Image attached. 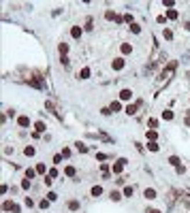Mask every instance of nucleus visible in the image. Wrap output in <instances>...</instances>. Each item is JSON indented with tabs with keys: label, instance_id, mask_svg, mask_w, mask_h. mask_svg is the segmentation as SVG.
<instances>
[{
	"label": "nucleus",
	"instance_id": "obj_1",
	"mask_svg": "<svg viewBox=\"0 0 190 213\" xmlns=\"http://www.w3.org/2000/svg\"><path fill=\"white\" fill-rule=\"evenodd\" d=\"M124 164H126V160H124V158H120V160H118L116 164H113V173H116V175H120V173L124 171Z\"/></svg>",
	"mask_w": 190,
	"mask_h": 213
},
{
	"label": "nucleus",
	"instance_id": "obj_2",
	"mask_svg": "<svg viewBox=\"0 0 190 213\" xmlns=\"http://www.w3.org/2000/svg\"><path fill=\"white\" fill-rule=\"evenodd\" d=\"M111 66H113V70H122V68H124V60H122V58H116V60L111 62Z\"/></svg>",
	"mask_w": 190,
	"mask_h": 213
},
{
	"label": "nucleus",
	"instance_id": "obj_3",
	"mask_svg": "<svg viewBox=\"0 0 190 213\" xmlns=\"http://www.w3.org/2000/svg\"><path fill=\"white\" fill-rule=\"evenodd\" d=\"M143 196H145V198H148V200H154V198H156V190H152V188H145Z\"/></svg>",
	"mask_w": 190,
	"mask_h": 213
},
{
	"label": "nucleus",
	"instance_id": "obj_4",
	"mask_svg": "<svg viewBox=\"0 0 190 213\" xmlns=\"http://www.w3.org/2000/svg\"><path fill=\"white\" fill-rule=\"evenodd\" d=\"M17 124H19V126H21V128H26V126H30V117H28V115H21V117L17 119Z\"/></svg>",
	"mask_w": 190,
	"mask_h": 213
},
{
	"label": "nucleus",
	"instance_id": "obj_5",
	"mask_svg": "<svg viewBox=\"0 0 190 213\" xmlns=\"http://www.w3.org/2000/svg\"><path fill=\"white\" fill-rule=\"evenodd\" d=\"M130 98H133V92L130 90H122L120 92V100H130Z\"/></svg>",
	"mask_w": 190,
	"mask_h": 213
},
{
	"label": "nucleus",
	"instance_id": "obj_6",
	"mask_svg": "<svg viewBox=\"0 0 190 213\" xmlns=\"http://www.w3.org/2000/svg\"><path fill=\"white\" fill-rule=\"evenodd\" d=\"M70 34H73V39H81V34H83V30H81L79 26H75V28L70 30Z\"/></svg>",
	"mask_w": 190,
	"mask_h": 213
},
{
	"label": "nucleus",
	"instance_id": "obj_7",
	"mask_svg": "<svg viewBox=\"0 0 190 213\" xmlns=\"http://www.w3.org/2000/svg\"><path fill=\"white\" fill-rule=\"evenodd\" d=\"M75 173H77L75 166H66V168H64V175H66V177H75Z\"/></svg>",
	"mask_w": 190,
	"mask_h": 213
},
{
	"label": "nucleus",
	"instance_id": "obj_8",
	"mask_svg": "<svg viewBox=\"0 0 190 213\" xmlns=\"http://www.w3.org/2000/svg\"><path fill=\"white\" fill-rule=\"evenodd\" d=\"M120 49H122V53H130V51H133V45H128V43H122Z\"/></svg>",
	"mask_w": 190,
	"mask_h": 213
},
{
	"label": "nucleus",
	"instance_id": "obj_9",
	"mask_svg": "<svg viewBox=\"0 0 190 213\" xmlns=\"http://www.w3.org/2000/svg\"><path fill=\"white\" fill-rule=\"evenodd\" d=\"M162 119L171 122V119H173V111H169V109H167V111H162Z\"/></svg>",
	"mask_w": 190,
	"mask_h": 213
},
{
	"label": "nucleus",
	"instance_id": "obj_10",
	"mask_svg": "<svg viewBox=\"0 0 190 213\" xmlns=\"http://www.w3.org/2000/svg\"><path fill=\"white\" fill-rule=\"evenodd\" d=\"M34 130H36L39 134H41V132H45V124H43V122H36V124H34Z\"/></svg>",
	"mask_w": 190,
	"mask_h": 213
},
{
	"label": "nucleus",
	"instance_id": "obj_11",
	"mask_svg": "<svg viewBox=\"0 0 190 213\" xmlns=\"http://www.w3.org/2000/svg\"><path fill=\"white\" fill-rule=\"evenodd\" d=\"M90 192H92V196H100V194H103V188H100V185H94Z\"/></svg>",
	"mask_w": 190,
	"mask_h": 213
},
{
	"label": "nucleus",
	"instance_id": "obj_12",
	"mask_svg": "<svg viewBox=\"0 0 190 213\" xmlns=\"http://www.w3.org/2000/svg\"><path fill=\"white\" fill-rule=\"evenodd\" d=\"M169 164H171V166H180V158H177V156H171V158H169Z\"/></svg>",
	"mask_w": 190,
	"mask_h": 213
},
{
	"label": "nucleus",
	"instance_id": "obj_13",
	"mask_svg": "<svg viewBox=\"0 0 190 213\" xmlns=\"http://www.w3.org/2000/svg\"><path fill=\"white\" fill-rule=\"evenodd\" d=\"M167 17H169V19H177V11L175 9H169V11H167Z\"/></svg>",
	"mask_w": 190,
	"mask_h": 213
},
{
	"label": "nucleus",
	"instance_id": "obj_14",
	"mask_svg": "<svg viewBox=\"0 0 190 213\" xmlns=\"http://www.w3.org/2000/svg\"><path fill=\"white\" fill-rule=\"evenodd\" d=\"M126 113H128V115H135V113H137V105H128L126 107Z\"/></svg>",
	"mask_w": 190,
	"mask_h": 213
},
{
	"label": "nucleus",
	"instance_id": "obj_15",
	"mask_svg": "<svg viewBox=\"0 0 190 213\" xmlns=\"http://www.w3.org/2000/svg\"><path fill=\"white\" fill-rule=\"evenodd\" d=\"M13 209H15V205H13V203H9V200L2 205V211H13Z\"/></svg>",
	"mask_w": 190,
	"mask_h": 213
},
{
	"label": "nucleus",
	"instance_id": "obj_16",
	"mask_svg": "<svg viewBox=\"0 0 190 213\" xmlns=\"http://www.w3.org/2000/svg\"><path fill=\"white\" fill-rule=\"evenodd\" d=\"M68 209H70V211H77V209H79V203H77V200H70V203H68Z\"/></svg>",
	"mask_w": 190,
	"mask_h": 213
},
{
	"label": "nucleus",
	"instance_id": "obj_17",
	"mask_svg": "<svg viewBox=\"0 0 190 213\" xmlns=\"http://www.w3.org/2000/svg\"><path fill=\"white\" fill-rule=\"evenodd\" d=\"M58 51H60V53H66V51H68V45H66V43H60V45H58Z\"/></svg>",
	"mask_w": 190,
	"mask_h": 213
},
{
	"label": "nucleus",
	"instance_id": "obj_18",
	"mask_svg": "<svg viewBox=\"0 0 190 213\" xmlns=\"http://www.w3.org/2000/svg\"><path fill=\"white\" fill-rule=\"evenodd\" d=\"M79 75H81V79H88V77H90V68H81Z\"/></svg>",
	"mask_w": 190,
	"mask_h": 213
},
{
	"label": "nucleus",
	"instance_id": "obj_19",
	"mask_svg": "<svg viewBox=\"0 0 190 213\" xmlns=\"http://www.w3.org/2000/svg\"><path fill=\"white\" fill-rule=\"evenodd\" d=\"M109 111H113V113H116V111H120V102H111V107H109Z\"/></svg>",
	"mask_w": 190,
	"mask_h": 213
},
{
	"label": "nucleus",
	"instance_id": "obj_20",
	"mask_svg": "<svg viewBox=\"0 0 190 213\" xmlns=\"http://www.w3.org/2000/svg\"><path fill=\"white\" fill-rule=\"evenodd\" d=\"M148 149H150V151H158V145H156L154 141H150V143H148Z\"/></svg>",
	"mask_w": 190,
	"mask_h": 213
},
{
	"label": "nucleus",
	"instance_id": "obj_21",
	"mask_svg": "<svg viewBox=\"0 0 190 213\" xmlns=\"http://www.w3.org/2000/svg\"><path fill=\"white\" fill-rule=\"evenodd\" d=\"M133 194H135V190L130 188V185H128V188H124V196H128V198H130V196H133Z\"/></svg>",
	"mask_w": 190,
	"mask_h": 213
},
{
	"label": "nucleus",
	"instance_id": "obj_22",
	"mask_svg": "<svg viewBox=\"0 0 190 213\" xmlns=\"http://www.w3.org/2000/svg\"><path fill=\"white\" fill-rule=\"evenodd\" d=\"M24 154H26V156H34V147H30V145H28V147L24 149Z\"/></svg>",
	"mask_w": 190,
	"mask_h": 213
},
{
	"label": "nucleus",
	"instance_id": "obj_23",
	"mask_svg": "<svg viewBox=\"0 0 190 213\" xmlns=\"http://www.w3.org/2000/svg\"><path fill=\"white\" fill-rule=\"evenodd\" d=\"M162 36H165L167 41H171V39H173V32H171V30H165V32H162Z\"/></svg>",
	"mask_w": 190,
	"mask_h": 213
},
{
	"label": "nucleus",
	"instance_id": "obj_24",
	"mask_svg": "<svg viewBox=\"0 0 190 213\" xmlns=\"http://www.w3.org/2000/svg\"><path fill=\"white\" fill-rule=\"evenodd\" d=\"M56 198H58V194H56V192H49V194H47V200H49V203H53Z\"/></svg>",
	"mask_w": 190,
	"mask_h": 213
},
{
	"label": "nucleus",
	"instance_id": "obj_25",
	"mask_svg": "<svg viewBox=\"0 0 190 213\" xmlns=\"http://www.w3.org/2000/svg\"><path fill=\"white\" fill-rule=\"evenodd\" d=\"M120 198H122V194H120V192H111V200H116V203H118Z\"/></svg>",
	"mask_w": 190,
	"mask_h": 213
},
{
	"label": "nucleus",
	"instance_id": "obj_26",
	"mask_svg": "<svg viewBox=\"0 0 190 213\" xmlns=\"http://www.w3.org/2000/svg\"><path fill=\"white\" fill-rule=\"evenodd\" d=\"M156 136H158V134H156V130H150V132H148V139L150 141H156Z\"/></svg>",
	"mask_w": 190,
	"mask_h": 213
},
{
	"label": "nucleus",
	"instance_id": "obj_27",
	"mask_svg": "<svg viewBox=\"0 0 190 213\" xmlns=\"http://www.w3.org/2000/svg\"><path fill=\"white\" fill-rule=\"evenodd\" d=\"M36 175V171H32V168H28V171H26V179H32Z\"/></svg>",
	"mask_w": 190,
	"mask_h": 213
},
{
	"label": "nucleus",
	"instance_id": "obj_28",
	"mask_svg": "<svg viewBox=\"0 0 190 213\" xmlns=\"http://www.w3.org/2000/svg\"><path fill=\"white\" fill-rule=\"evenodd\" d=\"M130 30H133V32H135V34H139V32H141V28H139V26H137V24H130Z\"/></svg>",
	"mask_w": 190,
	"mask_h": 213
},
{
	"label": "nucleus",
	"instance_id": "obj_29",
	"mask_svg": "<svg viewBox=\"0 0 190 213\" xmlns=\"http://www.w3.org/2000/svg\"><path fill=\"white\" fill-rule=\"evenodd\" d=\"M77 149L81 151V154H85V151H88V147H85L83 143H77Z\"/></svg>",
	"mask_w": 190,
	"mask_h": 213
},
{
	"label": "nucleus",
	"instance_id": "obj_30",
	"mask_svg": "<svg viewBox=\"0 0 190 213\" xmlns=\"http://www.w3.org/2000/svg\"><path fill=\"white\" fill-rule=\"evenodd\" d=\"M60 162H62V156L56 154V156H53V164H60Z\"/></svg>",
	"mask_w": 190,
	"mask_h": 213
},
{
	"label": "nucleus",
	"instance_id": "obj_31",
	"mask_svg": "<svg viewBox=\"0 0 190 213\" xmlns=\"http://www.w3.org/2000/svg\"><path fill=\"white\" fill-rule=\"evenodd\" d=\"M21 188L28 190V188H30V179H24V181H21Z\"/></svg>",
	"mask_w": 190,
	"mask_h": 213
},
{
	"label": "nucleus",
	"instance_id": "obj_32",
	"mask_svg": "<svg viewBox=\"0 0 190 213\" xmlns=\"http://www.w3.org/2000/svg\"><path fill=\"white\" fill-rule=\"evenodd\" d=\"M34 171H36V173H45V164H36Z\"/></svg>",
	"mask_w": 190,
	"mask_h": 213
},
{
	"label": "nucleus",
	"instance_id": "obj_33",
	"mask_svg": "<svg viewBox=\"0 0 190 213\" xmlns=\"http://www.w3.org/2000/svg\"><path fill=\"white\" fill-rule=\"evenodd\" d=\"M24 205H26V207H32V205H34V203H32V198H28V196H26V200H24Z\"/></svg>",
	"mask_w": 190,
	"mask_h": 213
},
{
	"label": "nucleus",
	"instance_id": "obj_34",
	"mask_svg": "<svg viewBox=\"0 0 190 213\" xmlns=\"http://www.w3.org/2000/svg\"><path fill=\"white\" fill-rule=\"evenodd\" d=\"M105 17H107V19H113L116 15H113V11H107V13H105Z\"/></svg>",
	"mask_w": 190,
	"mask_h": 213
},
{
	"label": "nucleus",
	"instance_id": "obj_35",
	"mask_svg": "<svg viewBox=\"0 0 190 213\" xmlns=\"http://www.w3.org/2000/svg\"><path fill=\"white\" fill-rule=\"evenodd\" d=\"M148 213H160V211H158V209H150Z\"/></svg>",
	"mask_w": 190,
	"mask_h": 213
}]
</instances>
